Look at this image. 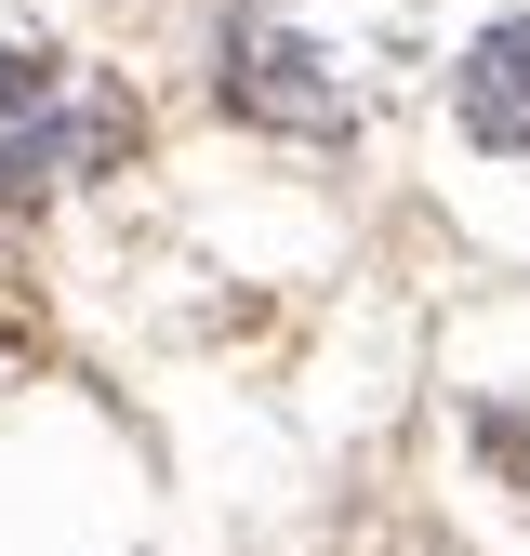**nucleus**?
<instances>
[{
    "mask_svg": "<svg viewBox=\"0 0 530 556\" xmlns=\"http://www.w3.org/2000/svg\"><path fill=\"white\" fill-rule=\"evenodd\" d=\"M464 132H478V147H504V160H530V14L491 27L478 53H464Z\"/></svg>",
    "mask_w": 530,
    "mask_h": 556,
    "instance_id": "obj_3",
    "label": "nucleus"
},
{
    "mask_svg": "<svg viewBox=\"0 0 530 556\" xmlns=\"http://www.w3.org/2000/svg\"><path fill=\"white\" fill-rule=\"evenodd\" d=\"M226 106L252 132H305V147H331L345 132V93L318 80V53L292 27H226Z\"/></svg>",
    "mask_w": 530,
    "mask_h": 556,
    "instance_id": "obj_2",
    "label": "nucleus"
},
{
    "mask_svg": "<svg viewBox=\"0 0 530 556\" xmlns=\"http://www.w3.org/2000/svg\"><path fill=\"white\" fill-rule=\"evenodd\" d=\"M132 160V106L106 80H80L66 53H0V199H53V186H80Z\"/></svg>",
    "mask_w": 530,
    "mask_h": 556,
    "instance_id": "obj_1",
    "label": "nucleus"
}]
</instances>
